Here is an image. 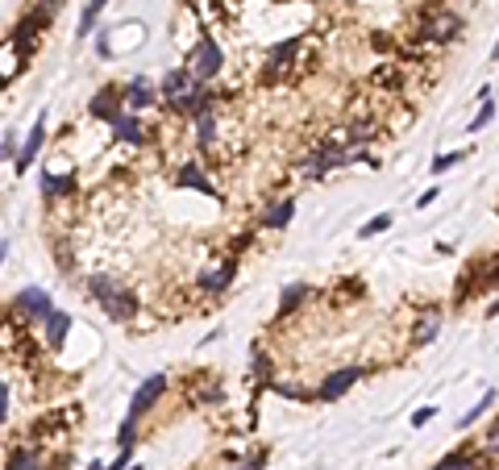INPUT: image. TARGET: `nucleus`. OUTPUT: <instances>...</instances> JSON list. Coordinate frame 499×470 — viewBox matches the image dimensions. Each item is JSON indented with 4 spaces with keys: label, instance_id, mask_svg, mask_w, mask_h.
I'll list each match as a JSON object with an SVG mask.
<instances>
[{
    "label": "nucleus",
    "instance_id": "obj_1",
    "mask_svg": "<svg viewBox=\"0 0 499 470\" xmlns=\"http://www.w3.org/2000/svg\"><path fill=\"white\" fill-rule=\"evenodd\" d=\"M462 29H466V21L450 4L428 0L416 9V42H453V38H462Z\"/></svg>",
    "mask_w": 499,
    "mask_h": 470
},
{
    "label": "nucleus",
    "instance_id": "obj_2",
    "mask_svg": "<svg viewBox=\"0 0 499 470\" xmlns=\"http://www.w3.org/2000/svg\"><path fill=\"white\" fill-rule=\"evenodd\" d=\"M225 67V54H221V46H216L213 34H200V42L191 46L188 54V71L196 83H204V79H216V71Z\"/></svg>",
    "mask_w": 499,
    "mask_h": 470
},
{
    "label": "nucleus",
    "instance_id": "obj_3",
    "mask_svg": "<svg viewBox=\"0 0 499 470\" xmlns=\"http://www.w3.org/2000/svg\"><path fill=\"white\" fill-rule=\"evenodd\" d=\"M346 163H350V150H341V146H333L329 138H321V146L312 150L300 167H304V175L321 179V175H329L333 167H346Z\"/></svg>",
    "mask_w": 499,
    "mask_h": 470
},
{
    "label": "nucleus",
    "instance_id": "obj_4",
    "mask_svg": "<svg viewBox=\"0 0 499 470\" xmlns=\"http://www.w3.org/2000/svg\"><path fill=\"white\" fill-rule=\"evenodd\" d=\"M358 379H362V367H341V371L325 374V379H321V387H316V399H321V404H333V399L346 396Z\"/></svg>",
    "mask_w": 499,
    "mask_h": 470
},
{
    "label": "nucleus",
    "instance_id": "obj_5",
    "mask_svg": "<svg viewBox=\"0 0 499 470\" xmlns=\"http://www.w3.org/2000/svg\"><path fill=\"white\" fill-rule=\"evenodd\" d=\"M13 312L34 317V321H46L50 312H54V300H50L42 287H21V292L13 296Z\"/></svg>",
    "mask_w": 499,
    "mask_h": 470
},
{
    "label": "nucleus",
    "instance_id": "obj_6",
    "mask_svg": "<svg viewBox=\"0 0 499 470\" xmlns=\"http://www.w3.org/2000/svg\"><path fill=\"white\" fill-rule=\"evenodd\" d=\"M163 392H166V374H150L142 387L133 392V404H129V421H142L146 412H150V408L163 399Z\"/></svg>",
    "mask_w": 499,
    "mask_h": 470
},
{
    "label": "nucleus",
    "instance_id": "obj_7",
    "mask_svg": "<svg viewBox=\"0 0 499 470\" xmlns=\"http://www.w3.org/2000/svg\"><path fill=\"white\" fill-rule=\"evenodd\" d=\"M100 304H104V312H109L117 325H129L138 312H142V300L133 296V292H125V287H113V292L100 300Z\"/></svg>",
    "mask_w": 499,
    "mask_h": 470
},
{
    "label": "nucleus",
    "instance_id": "obj_8",
    "mask_svg": "<svg viewBox=\"0 0 499 470\" xmlns=\"http://www.w3.org/2000/svg\"><path fill=\"white\" fill-rule=\"evenodd\" d=\"M42 142H46V113H38V121H34V129L25 133L21 150H17V158H13V167H17V175L34 167V158H38V150H42Z\"/></svg>",
    "mask_w": 499,
    "mask_h": 470
},
{
    "label": "nucleus",
    "instance_id": "obj_9",
    "mask_svg": "<svg viewBox=\"0 0 499 470\" xmlns=\"http://www.w3.org/2000/svg\"><path fill=\"white\" fill-rule=\"evenodd\" d=\"M88 113H92L96 121H117L121 113H125V92L121 88H104V92H96V100L88 104Z\"/></svg>",
    "mask_w": 499,
    "mask_h": 470
},
{
    "label": "nucleus",
    "instance_id": "obj_10",
    "mask_svg": "<svg viewBox=\"0 0 499 470\" xmlns=\"http://www.w3.org/2000/svg\"><path fill=\"white\" fill-rule=\"evenodd\" d=\"M121 92H125V108H133V113H142V108H150V104L158 100V88H154L146 75H133Z\"/></svg>",
    "mask_w": 499,
    "mask_h": 470
},
{
    "label": "nucleus",
    "instance_id": "obj_11",
    "mask_svg": "<svg viewBox=\"0 0 499 470\" xmlns=\"http://www.w3.org/2000/svg\"><path fill=\"white\" fill-rule=\"evenodd\" d=\"M233 275H238V262H221V267H204L196 283H200V292H225L233 283Z\"/></svg>",
    "mask_w": 499,
    "mask_h": 470
},
{
    "label": "nucleus",
    "instance_id": "obj_12",
    "mask_svg": "<svg viewBox=\"0 0 499 470\" xmlns=\"http://www.w3.org/2000/svg\"><path fill=\"white\" fill-rule=\"evenodd\" d=\"M196 88V79H191V71L188 67H175V71H166L163 75V83H158V96L171 104L175 96H183V92H191Z\"/></svg>",
    "mask_w": 499,
    "mask_h": 470
},
{
    "label": "nucleus",
    "instance_id": "obj_13",
    "mask_svg": "<svg viewBox=\"0 0 499 470\" xmlns=\"http://www.w3.org/2000/svg\"><path fill=\"white\" fill-rule=\"evenodd\" d=\"M79 192V179L75 175H42V196L46 200H59V196H75Z\"/></svg>",
    "mask_w": 499,
    "mask_h": 470
},
{
    "label": "nucleus",
    "instance_id": "obj_14",
    "mask_svg": "<svg viewBox=\"0 0 499 470\" xmlns=\"http://www.w3.org/2000/svg\"><path fill=\"white\" fill-rule=\"evenodd\" d=\"M113 138H117V142H129V146H142V142H146V129H142V121H138V117L121 113L117 121H113Z\"/></svg>",
    "mask_w": 499,
    "mask_h": 470
},
{
    "label": "nucleus",
    "instance_id": "obj_15",
    "mask_svg": "<svg viewBox=\"0 0 499 470\" xmlns=\"http://www.w3.org/2000/svg\"><path fill=\"white\" fill-rule=\"evenodd\" d=\"M42 325H46V346H50V349H63V342H67V333H71V317L54 308V312H50V317H46Z\"/></svg>",
    "mask_w": 499,
    "mask_h": 470
},
{
    "label": "nucleus",
    "instance_id": "obj_16",
    "mask_svg": "<svg viewBox=\"0 0 499 470\" xmlns=\"http://www.w3.org/2000/svg\"><path fill=\"white\" fill-rule=\"evenodd\" d=\"M296 217V200H275L266 213H262V229H287V221Z\"/></svg>",
    "mask_w": 499,
    "mask_h": 470
},
{
    "label": "nucleus",
    "instance_id": "obj_17",
    "mask_svg": "<svg viewBox=\"0 0 499 470\" xmlns=\"http://www.w3.org/2000/svg\"><path fill=\"white\" fill-rule=\"evenodd\" d=\"M175 179H179V188H196V192H204V196H216V188L204 179V175H200V167H196V163H183Z\"/></svg>",
    "mask_w": 499,
    "mask_h": 470
},
{
    "label": "nucleus",
    "instance_id": "obj_18",
    "mask_svg": "<svg viewBox=\"0 0 499 470\" xmlns=\"http://www.w3.org/2000/svg\"><path fill=\"white\" fill-rule=\"evenodd\" d=\"M433 470H483V458L470 454V449H458V454H450V458H441Z\"/></svg>",
    "mask_w": 499,
    "mask_h": 470
},
{
    "label": "nucleus",
    "instance_id": "obj_19",
    "mask_svg": "<svg viewBox=\"0 0 499 470\" xmlns=\"http://www.w3.org/2000/svg\"><path fill=\"white\" fill-rule=\"evenodd\" d=\"M308 292H312L308 283H287L283 296H279V312H296V308L308 300Z\"/></svg>",
    "mask_w": 499,
    "mask_h": 470
},
{
    "label": "nucleus",
    "instance_id": "obj_20",
    "mask_svg": "<svg viewBox=\"0 0 499 470\" xmlns=\"http://www.w3.org/2000/svg\"><path fill=\"white\" fill-rule=\"evenodd\" d=\"M4 470H42V458H38L34 449H13L9 462H4Z\"/></svg>",
    "mask_w": 499,
    "mask_h": 470
},
{
    "label": "nucleus",
    "instance_id": "obj_21",
    "mask_svg": "<svg viewBox=\"0 0 499 470\" xmlns=\"http://www.w3.org/2000/svg\"><path fill=\"white\" fill-rule=\"evenodd\" d=\"M437 325H441V317H437V312H428L425 321L412 329V342H416V346H428V342L437 337Z\"/></svg>",
    "mask_w": 499,
    "mask_h": 470
},
{
    "label": "nucleus",
    "instance_id": "obj_22",
    "mask_svg": "<svg viewBox=\"0 0 499 470\" xmlns=\"http://www.w3.org/2000/svg\"><path fill=\"white\" fill-rule=\"evenodd\" d=\"M196 121V138L204 142V146H213V138H216V113H200V117H191Z\"/></svg>",
    "mask_w": 499,
    "mask_h": 470
},
{
    "label": "nucleus",
    "instance_id": "obj_23",
    "mask_svg": "<svg viewBox=\"0 0 499 470\" xmlns=\"http://www.w3.org/2000/svg\"><path fill=\"white\" fill-rule=\"evenodd\" d=\"M104 4H109V0H88V9H84V17H79V38L92 34V25H96V17L104 13Z\"/></svg>",
    "mask_w": 499,
    "mask_h": 470
},
{
    "label": "nucleus",
    "instance_id": "obj_24",
    "mask_svg": "<svg viewBox=\"0 0 499 470\" xmlns=\"http://www.w3.org/2000/svg\"><path fill=\"white\" fill-rule=\"evenodd\" d=\"M462 158H466V150H450V154H437L428 171H433V175H445V171H450V167H458Z\"/></svg>",
    "mask_w": 499,
    "mask_h": 470
},
{
    "label": "nucleus",
    "instance_id": "obj_25",
    "mask_svg": "<svg viewBox=\"0 0 499 470\" xmlns=\"http://www.w3.org/2000/svg\"><path fill=\"white\" fill-rule=\"evenodd\" d=\"M387 229H391V213H379V217H371L358 229V237H375V233H387Z\"/></svg>",
    "mask_w": 499,
    "mask_h": 470
},
{
    "label": "nucleus",
    "instance_id": "obj_26",
    "mask_svg": "<svg viewBox=\"0 0 499 470\" xmlns=\"http://www.w3.org/2000/svg\"><path fill=\"white\" fill-rule=\"evenodd\" d=\"M491 404H495V392H483V399H478L475 408H470V412H466V417H462V429H470V424H475L478 417H483V412H487V408H491Z\"/></svg>",
    "mask_w": 499,
    "mask_h": 470
},
{
    "label": "nucleus",
    "instance_id": "obj_27",
    "mask_svg": "<svg viewBox=\"0 0 499 470\" xmlns=\"http://www.w3.org/2000/svg\"><path fill=\"white\" fill-rule=\"evenodd\" d=\"M113 287H117V283H113L109 275H92V279H88V292H92L96 300H104L109 292H113Z\"/></svg>",
    "mask_w": 499,
    "mask_h": 470
},
{
    "label": "nucleus",
    "instance_id": "obj_28",
    "mask_svg": "<svg viewBox=\"0 0 499 470\" xmlns=\"http://www.w3.org/2000/svg\"><path fill=\"white\" fill-rule=\"evenodd\" d=\"M9 158H17V129H9L0 142V163H9Z\"/></svg>",
    "mask_w": 499,
    "mask_h": 470
},
{
    "label": "nucleus",
    "instance_id": "obj_29",
    "mask_svg": "<svg viewBox=\"0 0 499 470\" xmlns=\"http://www.w3.org/2000/svg\"><path fill=\"white\" fill-rule=\"evenodd\" d=\"M254 374H258L262 383H271V358L262 349H254Z\"/></svg>",
    "mask_w": 499,
    "mask_h": 470
},
{
    "label": "nucleus",
    "instance_id": "obj_30",
    "mask_svg": "<svg viewBox=\"0 0 499 470\" xmlns=\"http://www.w3.org/2000/svg\"><path fill=\"white\" fill-rule=\"evenodd\" d=\"M433 417H437V408H420V412H412V424H416V429H425Z\"/></svg>",
    "mask_w": 499,
    "mask_h": 470
},
{
    "label": "nucleus",
    "instance_id": "obj_31",
    "mask_svg": "<svg viewBox=\"0 0 499 470\" xmlns=\"http://www.w3.org/2000/svg\"><path fill=\"white\" fill-rule=\"evenodd\" d=\"M9 421V383H0V424Z\"/></svg>",
    "mask_w": 499,
    "mask_h": 470
},
{
    "label": "nucleus",
    "instance_id": "obj_32",
    "mask_svg": "<svg viewBox=\"0 0 499 470\" xmlns=\"http://www.w3.org/2000/svg\"><path fill=\"white\" fill-rule=\"evenodd\" d=\"M487 449H491V454H499V421L491 424V433H487Z\"/></svg>",
    "mask_w": 499,
    "mask_h": 470
},
{
    "label": "nucleus",
    "instance_id": "obj_33",
    "mask_svg": "<svg viewBox=\"0 0 499 470\" xmlns=\"http://www.w3.org/2000/svg\"><path fill=\"white\" fill-rule=\"evenodd\" d=\"M433 200H437V188H428V192H425V196H420V200H416V208H428V204H433Z\"/></svg>",
    "mask_w": 499,
    "mask_h": 470
},
{
    "label": "nucleus",
    "instance_id": "obj_34",
    "mask_svg": "<svg viewBox=\"0 0 499 470\" xmlns=\"http://www.w3.org/2000/svg\"><path fill=\"white\" fill-rule=\"evenodd\" d=\"M391 46H395L391 38H383V34H375V50H391Z\"/></svg>",
    "mask_w": 499,
    "mask_h": 470
},
{
    "label": "nucleus",
    "instance_id": "obj_35",
    "mask_svg": "<svg viewBox=\"0 0 499 470\" xmlns=\"http://www.w3.org/2000/svg\"><path fill=\"white\" fill-rule=\"evenodd\" d=\"M487 317H499V300L491 304V308H487Z\"/></svg>",
    "mask_w": 499,
    "mask_h": 470
},
{
    "label": "nucleus",
    "instance_id": "obj_36",
    "mask_svg": "<svg viewBox=\"0 0 499 470\" xmlns=\"http://www.w3.org/2000/svg\"><path fill=\"white\" fill-rule=\"evenodd\" d=\"M491 58H499V42H495V50H491Z\"/></svg>",
    "mask_w": 499,
    "mask_h": 470
},
{
    "label": "nucleus",
    "instance_id": "obj_37",
    "mask_svg": "<svg viewBox=\"0 0 499 470\" xmlns=\"http://www.w3.org/2000/svg\"><path fill=\"white\" fill-rule=\"evenodd\" d=\"M88 470H104V466H100V462H92V466H88Z\"/></svg>",
    "mask_w": 499,
    "mask_h": 470
}]
</instances>
